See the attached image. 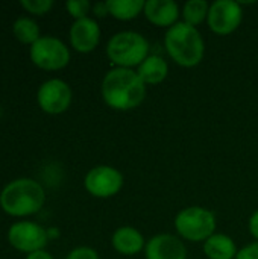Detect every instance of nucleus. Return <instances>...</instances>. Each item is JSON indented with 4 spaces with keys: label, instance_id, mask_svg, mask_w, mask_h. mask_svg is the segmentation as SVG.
<instances>
[{
    "label": "nucleus",
    "instance_id": "f257e3e1",
    "mask_svg": "<svg viewBox=\"0 0 258 259\" xmlns=\"http://www.w3.org/2000/svg\"><path fill=\"white\" fill-rule=\"evenodd\" d=\"M148 87L132 68L114 67L103 76L100 93L103 102L116 111H132L146 99Z\"/></svg>",
    "mask_w": 258,
    "mask_h": 259
},
{
    "label": "nucleus",
    "instance_id": "f03ea898",
    "mask_svg": "<svg viewBox=\"0 0 258 259\" xmlns=\"http://www.w3.org/2000/svg\"><path fill=\"white\" fill-rule=\"evenodd\" d=\"M164 47L175 64L184 68H193L205 56V41L198 27L178 21L167 29Z\"/></svg>",
    "mask_w": 258,
    "mask_h": 259
},
{
    "label": "nucleus",
    "instance_id": "7ed1b4c3",
    "mask_svg": "<svg viewBox=\"0 0 258 259\" xmlns=\"http://www.w3.org/2000/svg\"><path fill=\"white\" fill-rule=\"evenodd\" d=\"M46 200L43 187L32 179H17L8 184L0 194V205L5 212L24 217L38 212Z\"/></svg>",
    "mask_w": 258,
    "mask_h": 259
},
{
    "label": "nucleus",
    "instance_id": "20e7f679",
    "mask_svg": "<svg viewBox=\"0 0 258 259\" xmlns=\"http://www.w3.org/2000/svg\"><path fill=\"white\" fill-rule=\"evenodd\" d=\"M108 59L120 68H137L149 56V41L135 30H120L106 44Z\"/></svg>",
    "mask_w": 258,
    "mask_h": 259
},
{
    "label": "nucleus",
    "instance_id": "39448f33",
    "mask_svg": "<svg viewBox=\"0 0 258 259\" xmlns=\"http://www.w3.org/2000/svg\"><path fill=\"white\" fill-rule=\"evenodd\" d=\"M173 226L181 240L205 243L213 234H216L217 220L214 212L204 206H187L176 214Z\"/></svg>",
    "mask_w": 258,
    "mask_h": 259
},
{
    "label": "nucleus",
    "instance_id": "423d86ee",
    "mask_svg": "<svg viewBox=\"0 0 258 259\" xmlns=\"http://www.w3.org/2000/svg\"><path fill=\"white\" fill-rule=\"evenodd\" d=\"M30 59L43 70H61L70 62V50L61 39L46 35L32 44Z\"/></svg>",
    "mask_w": 258,
    "mask_h": 259
},
{
    "label": "nucleus",
    "instance_id": "0eeeda50",
    "mask_svg": "<svg viewBox=\"0 0 258 259\" xmlns=\"http://www.w3.org/2000/svg\"><path fill=\"white\" fill-rule=\"evenodd\" d=\"M243 21L242 3L234 0H216L210 3L207 23L211 32L225 36L239 29Z\"/></svg>",
    "mask_w": 258,
    "mask_h": 259
},
{
    "label": "nucleus",
    "instance_id": "6e6552de",
    "mask_svg": "<svg viewBox=\"0 0 258 259\" xmlns=\"http://www.w3.org/2000/svg\"><path fill=\"white\" fill-rule=\"evenodd\" d=\"M125 178L116 167L111 165H96L93 167L84 179L85 190L99 199H109L120 193L123 188Z\"/></svg>",
    "mask_w": 258,
    "mask_h": 259
},
{
    "label": "nucleus",
    "instance_id": "1a4fd4ad",
    "mask_svg": "<svg viewBox=\"0 0 258 259\" xmlns=\"http://www.w3.org/2000/svg\"><path fill=\"white\" fill-rule=\"evenodd\" d=\"M8 240L17 250L33 253L44 249L49 240V231L32 222H18L11 226Z\"/></svg>",
    "mask_w": 258,
    "mask_h": 259
},
{
    "label": "nucleus",
    "instance_id": "9d476101",
    "mask_svg": "<svg viewBox=\"0 0 258 259\" xmlns=\"http://www.w3.org/2000/svg\"><path fill=\"white\" fill-rule=\"evenodd\" d=\"M73 93L67 82L61 79H50L38 90V105L47 114H62L71 105Z\"/></svg>",
    "mask_w": 258,
    "mask_h": 259
},
{
    "label": "nucleus",
    "instance_id": "9b49d317",
    "mask_svg": "<svg viewBox=\"0 0 258 259\" xmlns=\"http://www.w3.org/2000/svg\"><path fill=\"white\" fill-rule=\"evenodd\" d=\"M146 259H187L184 241L172 234H158L148 240L144 247Z\"/></svg>",
    "mask_w": 258,
    "mask_h": 259
},
{
    "label": "nucleus",
    "instance_id": "f8f14e48",
    "mask_svg": "<svg viewBox=\"0 0 258 259\" xmlns=\"http://www.w3.org/2000/svg\"><path fill=\"white\" fill-rule=\"evenodd\" d=\"M70 42L79 53L93 52L100 42V27L97 21L90 17L76 20L70 27Z\"/></svg>",
    "mask_w": 258,
    "mask_h": 259
},
{
    "label": "nucleus",
    "instance_id": "ddd939ff",
    "mask_svg": "<svg viewBox=\"0 0 258 259\" xmlns=\"http://www.w3.org/2000/svg\"><path fill=\"white\" fill-rule=\"evenodd\" d=\"M143 14L154 26L169 29L178 23L181 9L175 0H148Z\"/></svg>",
    "mask_w": 258,
    "mask_h": 259
},
{
    "label": "nucleus",
    "instance_id": "4468645a",
    "mask_svg": "<svg viewBox=\"0 0 258 259\" xmlns=\"http://www.w3.org/2000/svg\"><path fill=\"white\" fill-rule=\"evenodd\" d=\"M146 240L143 234L134 226H120L114 231L111 237L113 249L125 256H134L140 252H144Z\"/></svg>",
    "mask_w": 258,
    "mask_h": 259
},
{
    "label": "nucleus",
    "instance_id": "2eb2a0df",
    "mask_svg": "<svg viewBox=\"0 0 258 259\" xmlns=\"http://www.w3.org/2000/svg\"><path fill=\"white\" fill-rule=\"evenodd\" d=\"M204 255L208 259H236L239 249L236 241L227 234H213L205 243H202Z\"/></svg>",
    "mask_w": 258,
    "mask_h": 259
},
{
    "label": "nucleus",
    "instance_id": "dca6fc26",
    "mask_svg": "<svg viewBox=\"0 0 258 259\" xmlns=\"http://www.w3.org/2000/svg\"><path fill=\"white\" fill-rule=\"evenodd\" d=\"M144 85H158L169 74V64L160 55H149L135 70Z\"/></svg>",
    "mask_w": 258,
    "mask_h": 259
},
{
    "label": "nucleus",
    "instance_id": "f3484780",
    "mask_svg": "<svg viewBox=\"0 0 258 259\" xmlns=\"http://www.w3.org/2000/svg\"><path fill=\"white\" fill-rule=\"evenodd\" d=\"M108 14L116 20L129 21L143 14L144 2L143 0H106Z\"/></svg>",
    "mask_w": 258,
    "mask_h": 259
},
{
    "label": "nucleus",
    "instance_id": "a211bd4d",
    "mask_svg": "<svg viewBox=\"0 0 258 259\" xmlns=\"http://www.w3.org/2000/svg\"><path fill=\"white\" fill-rule=\"evenodd\" d=\"M208 11H210V3L207 0H189L181 8L182 21L193 27H198L199 24L207 21Z\"/></svg>",
    "mask_w": 258,
    "mask_h": 259
},
{
    "label": "nucleus",
    "instance_id": "6ab92c4d",
    "mask_svg": "<svg viewBox=\"0 0 258 259\" xmlns=\"http://www.w3.org/2000/svg\"><path fill=\"white\" fill-rule=\"evenodd\" d=\"M14 35L23 44H35L40 36V27L32 18H18L14 23Z\"/></svg>",
    "mask_w": 258,
    "mask_h": 259
},
{
    "label": "nucleus",
    "instance_id": "aec40b11",
    "mask_svg": "<svg viewBox=\"0 0 258 259\" xmlns=\"http://www.w3.org/2000/svg\"><path fill=\"white\" fill-rule=\"evenodd\" d=\"M65 8L73 18L81 20L88 17V12L90 9H93V5L88 0H68L65 3Z\"/></svg>",
    "mask_w": 258,
    "mask_h": 259
},
{
    "label": "nucleus",
    "instance_id": "412c9836",
    "mask_svg": "<svg viewBox=\"0 0 258 259\" xmlns=\"http://www.w3.org/2000/svg\"><path fill=\"white\" fill-rule=\"evenodd\" d=\"M20 3H21V6L27 12L36 14V15H41V14L49 12L52 9V6H53V2L52 0H21Z\"/></svg>",
    "mask_w": 258,
    "mask_h": 259
},
{
    "label": "nucleus",
    "instance_id": "4be33fe9",
    "mask_svg": "<svg viewBox=\"0 0 258 259\" xmlns=\"http://www.w3.org/2000/svg\"><path fill=\"white\" fill-rule=\"evenodd\" d=\"M65 259H99V255L94 249L81 246V247L73 249Z\"/></svg>",
    "mask_w": 258,
    "mask_h": 259
},
{
    "label": "nucleus",
    "instance_id": "5701e85b",
    "mask_svg": "<svg viewBox=\"0 0 258 259\" xmlns=\"http://www.w3.org/2000/svg\"><path fill=\"white\" fill-rule=\"evenodd\" d=\"M236 259H258V241H252L242 247Z\"/></svg>",
    "mask_w": 258,
    "mask_h": 259
},
{
    "label": "nucleus",
    "instance_id": "b1692460",
    "mask_svg": "<svg viewBox=\"0 0 258 259\" xmlns=\"http://www.w3.org/2000/svg\"><path fill=\"white\" fill-rule=\"evenodd\" d=\"M248 228H249V234L254 237L255 241H258V209L257 211H254L252 215L249 217Z\"/></svg>",
    "mask_w": 258,
    "mask_h": 259
},
{
    "label": "nucleus",
    "instance_id": "393cba45",
    "mask_svg": "<svg viewBox=\"0 0 258 259\" xmlns=\"http://www.w3.org/2000/svg\"><path fill=\"white\" fill-rule=\"evenodd\" d=\"M93 12H94V15H97V17H105V15H109V14H108V6H106V2H99V3H94V5H93Z\"/></svg>",
    "mask_w": 258,
    "mask_h": 259
},
{
    "label": "nucleus",
    "instance_id": "a878e982",
    "mask_svg": "<svg viewBox=\"0 0 258 259\" xmlns=\"http://www.w3.org/2000/svg\"><path fill=\"white\" fill-rule=\"evenodd\" d=\"M26 259H53V256L44 250H38V252H33V253H29Z\"/></svg>",
    "mask_w": 258,
    "mask_h": 259
}]
</instances>
